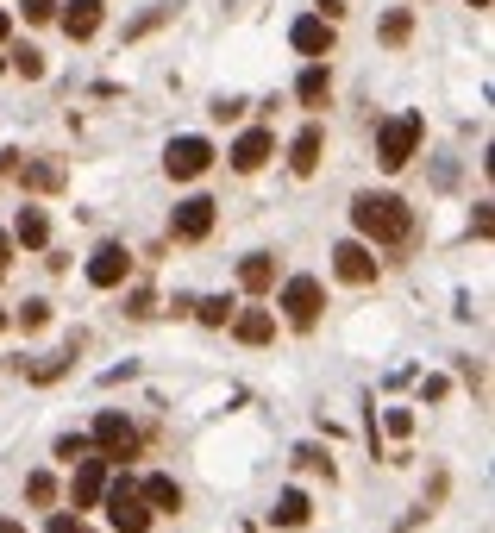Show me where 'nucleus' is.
Here are the masks:
<instances>
[{"instance_id": "f257e3e1", "label": "nucleus", "mask_w": 495, "mask_h": 533, "mask_svg": "<svg viewBox=\"0 0 495 533\" xmlns=\"http://www.w3.org/2000/svg\"><path fill=\"white\" fill-rule=\"evenodd\" d=\"M351 226L376 245H402L414 233V207L402 195H358L351 201Z\"/></svg>"}, {"instance_id": "f03ea898", "label": "nucleus", "mask_w": 495, "mask_h": 533, "mask_svg": "<svg viewBox=\"0 0 495 533\" xmlns=\"http://www.w3.org/2000/svg\"><path fill=\"white\" fill-rule=\"evenodd\" d=\"M420 132H427L420 113H395V120H383V132H376V164H383V170H408V157L420 151Z\"/></svg>"}, {"instance_id": "7ed1b4c3", "label": "nucleus", "mask_w": 495, "mask_h": 533, "mask_svg": "<svg viewBox=\"0 0 495 533\" xmlns=\"http://www.w3.org/2000/svg\"><path fill=\"white\" fill-rule=\"evenodd\" d=\"M101 496H107V521L120 527V533H145V527H151V502L138 496L126 477H107V490H101Z\"/></svg>"}, {"instance_id": "20e7f679", "label": "nucleus", "mask_w": 495, "mask_h": 533, "mask_svg": "<svg viewBox=\"0 0 495 533\" xmlns=\"http://www.w3.org/2000/svg\"><path fill=\"white\" fill-rule=\"evenodd\" d=\"M320 308H326V289L314 283V276H289V283H282V320H289V327L308 333L320 320Z\"/></svg>"}, {"instance_id": "39448f33", "label": "nucleus", "mask_w": 495, "mask_h": 533, "mask_svg": "<svg viewBox=\"0 0 495 533\" xmlns=\"http://www.w3.org/2000/svg\"><path fill=\"white\" fill-rule=\"evenodd\" d=\"M88 446L101 452V458H126V452H138V427L126 421V414H94V433H88Z\"/></svg>"}, {"instance_id": "423d86ee", "label": "nucleus", "mask_w": 495, "mask_h": 533, "mask_svg": "<svg viewBox=\"0 0 495 533\" xmlns=\"http://www.w3.org/2000/svg\"><path fill=\"white\" fill-rule=\"evenodd\" d=\"M170 233H176L182 245H201L207 233H214V201H207V195H188V201H176Z\"/></svg>"}, {"instance_id": "0eeeda50", "label": "nucleus", "mask_w": 495, "mask_h": 533, "mask_svg": "<svg viewBox=\"0 0 495 533\" xmlns=\"http://www.w3.org/2000/svg\"><path fill=\"white\" fill-rule=\"evenodd\" d=\"M207 164H214V145H207V138H176V145L163 151V170H170L176 182H195Z\"/></svg>"}, {"instance_id": "6e6552de", "label": "nucleus", "mask_w": 495, "mask_h": 533, "mask_svg": "<svg viewBox=\"0 0 495 533\" xmlns=\"http://www.w3.org/2000/svg\"><path fill=\"white\" fill-rule=\"evenodd\" d=\"M126 276H132V251L126 245H94V258H88V283L94 289H120L126 283Z\"/></svg>"}, {"instance_id": "1a4fd4ad", "label": "nucleus", "mask_w": 495, "mask_h": 533, "mask_svg": "<svg viewBox=\"0 0 495 533\" xmlns=\"http://www.w3.org/2000/svg\"><path fill=\"white\" fill-rule=\"evenodd\" d=\"M107 471H113V458H76V483H69V496H76V508H94L107 490Z\"/></svg>"}, {"instance_id": "9d476101", "label": "nucleus", "mask_w": 495, "mask_h": 533, "mask_svg": "<svg viewBox=\"0 0 495 533\" xmlns=\"http://www.w3.org/2000/svg\"><path fill=\"white\" fill-rule=\"evenodd\" d=\"M333 270H339V283H376V258H370V245H358V239H345V245H333Z\"/></svg>"}, {"instance_id": "9b49d317", "label": "nucleus", "mask_w": 495, "mask_h": 533, "mask_svg": "<svg viewBox=\"0 0 495 533\" xmlns=\"http://www.w3.org/2000/svg\"><path fill=\"white\" fill-rule=\"evenodd\" d=\"M101 19H107L101 0H69V7H57V26L69 38H94V32H101Z\"/></svg>"}, {"instance_id": "f8f14e48", "label": "nucleus", "mask_w": 495, "mask_h": 533, "mask_svg": "<svg viewBox=\"0 0 495 533\" xmlns=\"http://www.w3.org/2000/svg\"><path fill=\"white\" fill-rule=\"evenodd\" d=\"M270 151H276V138L264 132V126H251V132H239V145H232V170H264L270 164Z\"/></svg>"}, {"instance_id": "ddd939ff", "label": "nucleus", "mask_w": 495, "mask_h": 533, "mask_svg": "<svg viewBox=\"0 0 495 533\" xmlns=\"http://www.w3.org/2000/svg\"><path fill=\"white\" fill-rule=\"evenodd\" d=\"M320 151H326V132H320V126H301L295 145H289V170H295V176H314V170H320Z\"/></svg>"}, {"instance_id": "4468645a", "label": "nucleus", "mask_w": 495, "mask_h": 533, "mask_svg": "<svg viewBox=\"0 0 495 533\" xmlns=\"http://www.w3.org/2000/svg\"><path fill=\"white\" fill-rule=\"evenodd\" d=\"M289 44H295L301 57H326V51H333V26H326V19H295Z\"/></svg>"}, {"instance_id": "2eb2a0df", "label": "nucleus", "mask_w": 495, "mask_h": 533, "mask_svg": "<svg viewBox=\"0 0 495 533\" xmlns=\"http://www.w3.org/2000/svg\"><path fill=\"white\" fill-rule=\"evenodd\" d=\"M232 333H239L245 345H270L276 339V314L270 308H245V314H232Z\"/></svg>"}, {"instance_id": "dca6fc26", "label": "nucleus", "mask_w": 495, "mask_h": 533, "mask_svg": "<svg viewBox=\"0 0 495 533\" xmlns=\"http://www.w3.org/2000/svg\"><path fill=\"white\" fill-rule=\"evenodd\" d=\"M19 182H26V189H38V195H51V189H63L69 182V170L57 164V157H38V164H26V170H13Z\"/></svg>"}, {"instance_id": "f3484780", "label": "nucleus", "mask_w": 495, "mask_h": 533, "mask_svg": "<svg viewBox=\"0 0 495 533\" xmlns=\"http://www.w3.org/2000/svg\"><path fill=\"white\" fill-rule=\"evenodd\" d=\"M13 239H19V245H32V251H44V245H51V220H44V207H19Z\"/></svg>"}, {"instance_id": "a211bd4d", "label": "nucleus", "mask_w": 495, "mask_h": 533, "mask_svg": "<svg viewBox=\"0 0 495 533\" xmlns=\"http://www.w3.org/2000/svg\"><path fill=\"white\" fill-rule=\"evenodd\" d=\"M138 496L151 502V515H176V508H182V483L176 477H145V490H138Z\"/></svg>"}, {"instance_id": "6ab92c4d", "label": "nucleus", "mask_w": 495, "mask_h": 533, "mask_svg": "<svg viewBox=\"0 0 495 533\" xmlns=\"http://www.w3.org/2000/svg\"><path fill=\"white\" fill-rule=\"evenodd\" d=\"M239 283H245V295H264V289H276V258L251 251V258L239 264Z\"/></svg>"}, {"instance_id": "aec40b11", "label": "nucleus", "mask_w": 495, "mask_h": 533, "mask_svg": "<svg viewBox=\"0 0 495 533\" xmlns=\"http://www.w3.org/2000/svg\"><path fill=\"white\" fill-rule=\"evenodd\" d=\"M308 515H314V502L301 496V490H282L276 508H270V521H276V527H308Z\"/></svg>"}, {"instance_id": "412c9836", "label": "nucleus", "mask_w": 495, "mask_h": 533, "mask_svg": "<svg viewBox=\"0 0 495 533\" xmlns=\"http://www.w3.org/2000/svg\"><path fill=\"white\" fill-rule=\"evenodd\" d=\"M295 95L308 101V107H320L326 95H333V76H326V63H308L301 69V82H295Z\"/></svg>"}, {"instance_id": "4be33fe9", "label": "nucleus", "mask_w": 495, "mask_h": 533, "mask_svg": "<svg viewBox=\"0 0 495 533\" xmlns=\"http://www.w3.org/2000/svg\"><path fill=\"white\" fill-rule=\"evenodd\" d=\"M232 308H239V301H232V295H207V301H195L201 327H226V320H232Z\"/></svg>"}, {"instance_id": "5701e85b", "label": "nucleus", "mask_w": 495, "mask_h": 533, "mask_svg": "<svg viewBox=\"0 0 495 533\" xmlns=\"http://www.w3.org/2000/svg\"><path fill=\"white\" fill-rule=\"evenodd\" d=\"M7 69H19V76H26V82H38V76H44V51H32V44H19Z\"/></svg>"}, {"instance_id": "b1692460", "label": "nucleus", "mask_w": 495, "mask_h": 533, "mask_svg": "<svg viewBox=\"0 0 495 533\" xmlns=\"http://www.w3.org/2000/svg\"><path fill=\"white\" fill-rule=\"evenodd\" d=\"M408 32H414V13H408V7H395V13L383 19V44H408Z\"/></svg>"}, {"instance_id": "393cba45", "label": "nucleus", "mask_w": 495, "mask_h": 533, "mask_svg": "<svg viewBox=\"0 0 495 533\" xmlns=\"http://www.w3.org/2000/svg\"><path fill=\"white\" fill-rule=\"evenodd\" d=\"M26 496H32L38 508H44V502H57V477H51V471H32V477H26Z\"/></svg>"}, {"instance_id": "a878e982", "label": "nucleus", "mask_w": 495, "mask_h": 533, "mask_svg": "<svg viewBox=\"0 0 495 533\" xmlns=\"http://www.w3.org/2000/svg\"><path fill=\"white\" fill-rule=\"evenodd\" d=\"M13 320H19V327H26V333H38L44 320H51V301H26V308H19Z\"/></svg>"}, {"instance_id": "bb28decb", "label": "nucleus", "mask_w": 495, "mask_h": 533, "mask_svg": "<svg viewBox=\"0 0 495 533\" xmlns=\"http://www.w3.org/2000/svg\"><path fill=\"white\" fill-rule=\"evenodd\" d=\"M94 446H88V433H63L57 439V458H69V465H76V458H88Z\"/></svg>"}, {"instance_id": "cd10ccee", "label": "nucleus", "mask_w": 495, "mask_h": 533, "mask_svg": "<svg viewBox=\"0 0 495 533\" xmlns=\"http://www.w3.org/2000/svg\"><path fill=\"white\" fill-rule=\"evenodd\" d=\"M26 19H32V26H44V19H57V0H26Z\"/></svg>"}, {"instance_id": "c85d7f7f", "label": "nucleus", "mask_w": 495, "mask_h": 533, "mask_svg": "<svg viewBox=\"0 0 495 533\" xmlns=\"http://www.w3.org/2000/svg\"><path fill=\"white\" fill-rule=\"evenodd\" d=\"M383 427L402 439V433H414V414H408V408H389V421H383Z\"/></svg>"}, {"instance_id": "c756f323", "label": "nucleus", "mask_w": 495, "mask_h": 533, "mask_svg": "<svg viewBox=\"0 0 495 533\" xmlns=\"http://www.w3.org/2000/svg\"><path fill=\"white\" fill-rule=\"evenodd\" d=\"M51 533H94L82 515H51Z\"/></svg>"}, {"instance_id": "7c9ffc66", "label": "nucleus", "mask_w": 495, "mask_h": 533, "mask_svg": "<svg viewBox=\"0 0 495 533\" xmlns=\"http://www.w3.org/2000/svg\"><path fill=\"white\" fill-rule=\"evenodd\" d=\"M132 314H138V320L157 314V295H151V289H138V295H132Z\"/></svg>"}, {"instance_id": "2f4dec72", "label": "nucleus", "mask_w": 495, "mask_h": 533, "mask_svg": "<svg viewBox=\"0 0 495 533\" xmlns=\"http://www.w3.org/2000/svg\"><path fill=\"white\" fill-rule=\"evenodd\" d=\"M489 226H495V214H489V201H483V207H477V220H470V233L489 239Z\"/></svg>"}, {"instance_id": "473e14b6", "label": "nucleus", "mask_w": 495, "mask_h": 533, "mask_svg": "<svg viewBox=\"0 0 495 533\" xmlns=\"http://www.w3.org/2000/svg\"><path fill=\"white\" fill-rule=\"evenodd\" d=\"M445 389H452L445 377H427V383H420V396H427V402H445Z\"/></svg>"}, {"instance_id": "72a5a7b5", "label": "nucleus", "mask_w": 495, "mask_h": 533, "mask_svg": "<svg viewBox=\"0 0 495 533\" xmlns=\"http://www.w3.org/2000/svg\"><path fill=\"white\" fill-rule=\"evenodd\" d=\"M339 13H345V0H320V19H326V26H333Z\"/></svg>"}, {"instance_id": "f704fd0d", "label": "nucleus", "mask_w": 495, "mask_h": 533, "mask_svg": "<svg viewBox=\"0 0 495 533\" xmlns=\"http://www.w3.org/2000/svg\"><path fill=\"white\" fill-rule=\"evenodd\" d=\"M7 264H13V239L0 233V276H7Z\"/></svg>"}, {"instance_id": "c9c22d12", "label": "nucleus", "mask_w": 495, "mask_h": 533, "mask_svg": "<svg viewBox=\"0 0 495 533\" xmlns=\"http://www.w3.org/2000/svg\"><path fill=\"white\" fill-rule=\"evenodd\" d=\"M0 533H26V527H19V521H0Z\"/></svg>"}, {"instance_id": "e433bc0d", "label": "nucleus", "mask_w": 495, "mask_h": 533, "mask_svg": "<svg viewBox=\"0 0 495 533\" xmlns=\"http://www.w3.org/2000/svg\"><path fill=\"white\" fill-rule=\"evenodd\" d=\"M7 32H13V19H7V13H0V38H7Z\"/></svg>"}, {"instance_id": "4c0bfd02", "label": "nucleus", "mask_w": 495, "mask_h": 533, "mask_svg": "<svg viewBox=\"0 0 495 533\" xmlns=\"http://www.w3.org/2000/svg\"><path fill=\"white\" fill-rule=\"evenodd\" d=\"M464 7H477V13H483V7H489V0H464Z\"/></svg>"}, {"instance_id": "58836bf2", "label": "nucleus", "mask_w": 495, "mask_h": 533, "mask_svg": "<svg viewBox=\"0 0 495 533\" xmlns=\"http://www.w3.org/2000/svg\"><path fill=\"white\" fill-rule=\"evenodd\" d=\"M0 327H7V314H0Z\"/></svg>"}, {"instance_id": "ea45409f", "label": "nucleus", "mask_w": 495, "mask_h": 533, "mask_svg": "<svg viewBox=\"0 0 495 533\" xmlns=\"http://www.w3.org/2000/svg\"><path fill=\"white\" fill-rule=\"evenodd\" d=\"M0 69H7V57H0Z\"/></svg>"}]
</instances>
